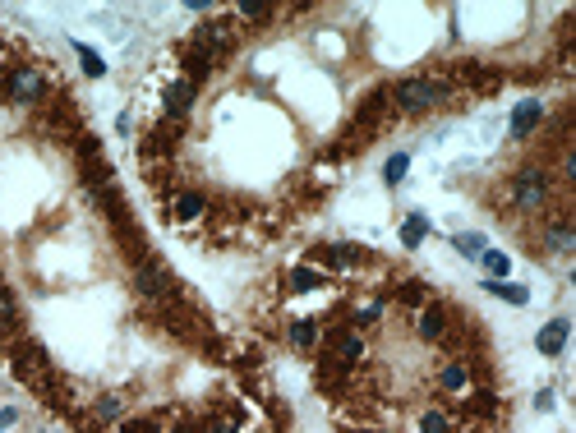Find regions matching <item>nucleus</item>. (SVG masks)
Wrapping results in <instances>:
<instances>
[{
  "label": "nucleus",
  "mask_w": 576,
  "mask_h": 433,
  "mask_svg": "<svg viewBox=\"0 0 576 433\" xmlns=\"http://www.w3.org/2000/svg\"><path fill=\"white\" fill-rule=\"evenodd\" d=\"M549 189H553V175L540 171V166H525V171H516L512 189H507V203H512L516 212H544L549 199H553Z\"/></svg>",
  "instance_id": "1"
},
{
  "label": "nucleus",
  "mask_w": 576,
  "mask_h": 433,
  "mask_svg": "<svg viewBox=\"0 0 576 433\" xmlns=\"http://www.w3.org/2000/svg\"><path fill=\"white\" fill-rule=\"evenodd\" d=\"M9 369H14V378H19V382H28L33 392H42V397L51 401V392H56L51 360H46L37 346H19V350H14V360H9Z\"/></svg>",
  "instance_id": "2"
},
{
  "label": "nucleus",
  "mask_w": 576,
  "mask_h": 433,
  "mask_svg": "<svg viewBox=\"0 0 576 433\" xmlns=\"http://www.w3.org/2000/svg\"><path fill=\"white\" fill-rule=\"evenodd\" d=\"M0 97H9V102H46L51 97V83H46V74L37 70V65H14L9 78L0 83Z\"/></svg>",
  "instance_id": "3"
},
{
  "label": "nucleus",
  "mask_w": 576,
  "mask_h": 433,
  "mask_svg": "<svg viewBox=\"0 0 576 433\" xmlns=\"http://www.w3.org/2000/svg\"><path fill=\"white\" fill-rule=\"evenodd\" d=\"M443 97H447V88L434 83V78H406V83L392 88V106H402V111H429Z\"/></svg>",
  "instance_id": "4"
},
{
  "label": "nucleus",
  "mask_w": 576,
  "mask_h": 433,
  "mask_svg": "<svg viewBox=\"0 0 576 433\" xmlns=\"http://www.w3.org/2000/svg\"><path fill=\"white\" fill-rule=\"evenodd\" d=\"M134 286L148 295V300H171V295H175L171 272H166L162 263H152V259H139V263H134Z\"/></svg>",
  "instance_id": "5"
},
{
  "label": "nucleus",
  "mask_w": 576,
  "mask_h": 433,
  "mask_svg": "<svg viewBox=\"0 0 576 433\" xmlns=\"http://www.w3.org/2000/svg\"><path fill=\"white\" fill-rule=\"evenodd\" d=\"M540 120H544V102H540V97H525V102L512 111V139L525 143V139L535 134V125H540Z\"/></svg>",
  "instance_id": "6"
},
{
  "label": "nucleus",
  "mask_w": 576,
  "mask_h": 433,
  "mask_svg": "<svg viewBox=\"0 0 576 433\" xmlns=\"http://www.w3.org/2000/svg\"><path fill=\"white\" fill-rule=\"evenodd\" d=\"M415 332H419L424 341H443V337H447V309H443V304H429V309L419 313Z\"/></svg>",
  "instance_id": "7"
},
{
  "label": "nucleus",
  "mask_w": 576,
  "mask_h": 433,
  "mask_svg": "<svg viewBox=\"0 0 576 433\" xmlns=\"http://www.w3.org/2000/svg\"><path fill=\"white\" fill-rule=\"evenodd\" d=\"M567 332H572L567 318L544 323V332H540V355H562V346H567Z\"/></svg>",
  "instance_id": "8"
},
{
  "label": "nucleus",
  "mask_w": 576,
  "mask_h": 433,
  "mask_svg": "<svg viewBox=\"0 0 576 433\" xmlns=\"http://www.w3.org/2000/svg\"><path fill=\"white\" fill-rule=\"evenodd\" d=\"M189 102H194V83H189V78H180L175 88H166V111H171V115H184Z\"/></svg>",
  "instance_id": "9"
},
{
  "label": "nucleus",
  "mask_w": 576,
  "mask_h": 433,
  "mask_svg": "<svg viewBox=\"0 0 576 433\" xmlns=\"http://www.w3.org/2000/svg\"><path fill=\"white\" fill-rule=\"evenodd\" d=\"M290 346H300V350L318 346V323L314 318H295L290 323Z\"/></svg>",
  "instance_id": "10"
},
{
  "label": "nucleus",
  "mask_w": 576,
  "mask_h": 433,
  "mask_svg": "<svg viewBox=\"0 0 576 433\" xmlns=\"http://www.w3.org/2000/svg\"><path fill=\"white\" fill-rule=\"evenodd\" d=\"M484 291L498 295V300H507V304H525V300H530V291L516 286V281H484Z\"/></svg>",
  "instance_id": "11"
},
{
  "label": "nucleus",
  "mask_w": 576,
  "mask_h": 433,
  "mask_svg": "<svg viewBox=\"0 0 576 433\" xmlns=\"http://www.w3.org/2000/svg\"><path fill=\"white\" fill-rule=\"evenodd\" d=\"M466 378H471V369H466V360H452V364H447L443 373H438V382H443L447 392H461V387H466Z\"/></svg>",
  "instance_id": "12"
},
{
  "label": "nucleus",
  "mask_w": 576,
  "mask_h": 433,
  "mask_svg": "<svg viewBox=\"0 0 576 433\" xmlns=\"http://www.w3.org/2000/svg\"><path fill=\"white\" fill-rule=\"evenodd\" d=\"M203 208H208V199H203V194H180V199H175V216H180V221L203 216Z\"/></svg>",
  "instance_id": "13"
},
{
  "label": "nucleus",
  "mask_w": 576,
  "mask_h": 433,
  "mask_svg": "<svg viewBox=\"0 0 576 433\" xmlns=\"http://www.w3.org/2000/svg\"><path fill=\"white\" fill-rule=\"evenodd\" d=\"M19 328V309H14V295L0 286V337H9V332Z\"/></svg>",
  "instance_id": "14"
},
{
  "label": "nucleus",
  "mask_w": 576,
  "mask_h": 433,
  "mask_svg": "<svg viewBox=\"0 0 576 433\" xmlns=\"http://www.w3.org/2000/svg\"><path fill=\"white\" fill-rule=\"evenodd\" d=\"M424 235H429V221L419 212H411V216H406V226H402V244H406V249H415Z\"/></svg>",
  "instance_id": "15"
},
{
  "label": "nucleus",
  "mask_w": 576,
  "mask_h": 433,
  "mask_svg": "<svg viewBox=\"0 0 576 433\" xmlns=\"http://www.w3.org/2000/svg\"><path fill=\"white\" fill-rule=\"evenodd\" d=\"M480 259H484V268H489V281H503L507 268H512V263H507V254H498V249H484Z\"/></svg>",
  "instance_id": "16"
},
{
  "label": "nucleus",
  "mask_w": 576,
  "mask_h": 433,
  "mask_svg": "<svg viewBox=\"0 0 576 433\" xmlns=\"http://www.w3.org/2000/svg\"><path fill=\"white\" fill-rule=\"evenodd\" d=\"M74 51H79V61H83V74H93V78H102V74H106L102 56H97L93 46H83V42H79V46H74Z\"/></svg>",
  "instance_id": "17"
},
{
  "label": "nucleus",
  "mask_w": 576,
  "mask_h": 433,
  "mask_svg": "<svg viewBox=\"0 0 576 433\" xmlns=\"http://www.w3.org/2000/svg\"><path fill=\"white\" fill-rule=\"evenodd\" d=\"M456 249H461L466 254V259H480V254H484V235H475V231H466V235H456Z\"/></svg>",
  "instance_id": "18"
},
{
  "label": "nucleus",
  "mask_w": 576,
  "mask_h": 433,
  "mask_svg": "<svg viewBox=\"0 0 576 433\" xmlns=\"http://www.w3.org/2000/svg\"><path fill=\"white\" fill-rule=\"evenodd\" d=\"M314 286H323V277H318L314 268H295V272H290V291H314Z\"/></svg>",
  "instance_id": "19"
},
{
  "label": "nucleus",
  "mask_w": 576,
  "mask_h": 433,
  "mask_svg": "<svg viewBox=\"0 0 576 433\" xmlns=\"http://www.w3.org/2000/svg\"><path fill=\"white\" fill-rule=\"evenodd\" d=\"M406 166H411V157H406V152H397V157H387V171H383V180H387V184H402V175H406Z\"/></svg>",
  "instance_id": "20"
},
{
  "label": "nucleus",
  "mask_w": 576,
  "mask_h": 433,
  "mask_svg": "<svg viewBox=\"0 0 576 433\" xmlns=\"http://www.w3.org/2000/svg\"><path fill=\"white\" fill-rule=\"evenodd\" d=\"M419 429H424V433H447V415H443V410H424Z\"/></svg>",
  "instance_id": "21"
},
{
  "label": "nucleus",
  "mask_w": 576,
  "mask_h": 433,
  "mask_svg": "<svg viewBox=\"0 0 576 433\" xmlns=\"http://www.w3.org/2000/svg\"><path fill=\"white\" fill-rule=\"evenodd\" d=\"M424 300H429L424 281H406V286H402V304H424Z\"/></svg>",
  "instance_id": "22"
},
{
  "label": "nucleus",
  "mask_w": 576,
  "mask_h": 433,
  "mask_svg": "<svg viewBox=\"0 0 576 433\" xmlns=\"http://www.w3.org/2000/svg\"><path fill=\"white\" fill-rule=\"evenodd\" d=\"M272 5H240V19H268Z\"/></svg>",
  "instance_id": "23"
},
{
  "label": "nucleus",
  "mask_w": 576,
  "mask_h": 433,
  "mask_svg": "<svg viewBox=\"0 0 576 433\" xmlns=\"http://www.w3.org/2000/svg\"><path fill=\"white\" fill-rule=\"evenodd\" d=\"M120 433H157V429H152V424H148V419H134V424H125Z\"/></svg>",
  "instance_id": "24"
},
{
  "label": "nucleus",
  "mask_w": 576,
  "mask_h": 433,
  "mask_svg": "<svg viewBox=\"0 0 576 433\" xmlns=\"http://www.w3.org/2000/svg\"><path fill=\"white\" fill-rule=\"evenodd\" d=\"M14 419H19L14 410H0V429H9V424H14Z\"/></svg>",
  "instance_id": "25"
},
{
  "label": "nucleus",
  "mask_w": 576,
  "mask_h": 433,
  "mask_svg": "<svg viewBox=\"0 0 576 433\" xmlns=\"http://www.w3.org/2000/svg\"><path fill=\"white\" fill-rule=\"evenodd\" d=\"M208 433H236V429H231V424H212Z\"/></svg>",
  "instance_id": "26"
},
{
  "label": "nucleus",
  "mask_w": 576,
  "mask_h": 433,
  "mask_svg": "<svg viewBox=\"0 0 576 433\" xmlns=\"http://www.w3.org/2000/svg\"><path fill=\"white\" fill-rule=\"evenodd\" d=\"M171 433H194V429H171Z\"/></svg>",
  "instance_id": "27"
}]
</instances>
